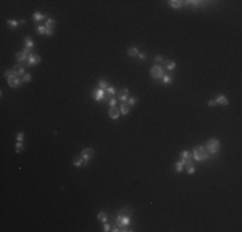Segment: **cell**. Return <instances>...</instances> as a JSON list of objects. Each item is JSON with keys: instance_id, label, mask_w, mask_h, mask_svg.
I'll list each match as a JSON object with an SVG mask.
<instances>
[{"instance_id": "35", "label": "cell", "mask_w": 242, "mask_h": 232, "mask_svg": "<svg viewBox=\"0 0 242 232\" xmlns=\"http://www.w3.org/2000/svg\"><path fill=\"white\" fill-rule=\"evenodd\" d=\"M45 34H46V35H49V36H50V35H53V30H52V28H46Z\"/></svg>"}, {"instance_id": "15", "label": "cell", "mask_w": 242, "mask_h": 232, "mask_svg": "<svg viewBox=\"0 0 242 232\" xmlns=\"http://www.w3.org/2000/svg\"><path fill=\"white\" fill-rule=\"evenodd\" d=\"M120 111H121V113H122V115H126V113L129 112V104L122 103V104H121V108H120Z\"/></svg>"}, {"instance_id": "27", "label": "cell", "mask_w": 242, "mask_h": 232, "mask_svg": "<svg viewBox=\"0 0 242 232\" xmlns=\"http://www.w3.org/2000/svg\"><path fill=\"white\" fill-rule=\"evenodd\" d=\"M8 25H9V26L15 27V26H18V22H15V21H13V20H8Z\"/></svg>"}, {"instance_id": "6", "label": "cell", "mask_w": 242, "mask_h": 232, "mask_svg": "<svg viewBox=\"0 0 242 232\" xmlns=\"http://www.w3.org/2000/svg\"><path fill=\"white\" fill-rule=\"evenodd\" d=\"M116 222H117V224H119V226L124 227V226H126V224L130 223V219H129V217H121V215H119Z\"/></svg>"}, {"instance_id": "8", "label": "cell", "mask_w": 242, "mask_h": 232, "mask_svg": "<svg viewBox=\"0 0 242 232\" xmlns=\"http://www.w3.org/2000/svg\"><path fill=\"white\" fill-rule=\"evenodd\" d=\"M180 157H182V161H183L184 164H187V163H189L191 161V159H192V154H189V152H187V151H183L180 154Z\"/></svg>"}, {"instance_id": "40", "label": "cell", "mask_w": 242, "mask_h": 232, "mask_svg": "<svg viewBox=\"0 0 242 232\" xmlns=\"http://www.w3.org/2000/svg\"><path fill=\"white\" fill-rule=\"evenodd\" d=\"M156 61H157V62H161V61H162V58H161L160 56H157V57H156Z\"/></svg>"}, {"instance_id": "30", "label": "cell", "mask_w": 242, "mask_h": 232, "mask_svg": "<svg viewBox=\"0 0 242 232\" xmlns=\"http://www.w3.org/2000/svg\"><path fill=\"white\" fill-rule=\"evenodd\" d=\"M37 31H39V32H41V34H45V31H46V27H43V26H39L36 28Z\"/></svg>"}, {"instance_id": "19", "label": "cell", "mask_w": 242, "mask_h": 232, "mask_svg": "<svg viewBox=\"0 0 242 232\" xmlns=\"http://www.w3.org/2000/svg\"><path fill=\"white\" fill-rule=\"evenodd\" d=\"M128 54L129 56H135V54H139V52H138L136 48H129L128 49Z\"/></svg>"}, {"instance_id": "7", "label": "cell", "mask_w": 242, "mask_h": 232, "mask_svg": "<svg viewBox=\"0 0 242 232\" xmlns=\"http://www.w3.org/2000/svg\"><path fill=\"white\" fill-rule=\"evenodd\" d=\"M108 115H110L111 119H117V117L120 116V110L119 108H116V107H111L110 111H108Z\"/></svg>"}, {"instance_id": "18", "label": "cell", "mask_w": 242, "mask_h": 232, "mask_svg": "<svg viewBox=\"0 0 242 232\" xmlns=\"http://www.w3.org/2000/svg\"><path fill=\"white\" fill-rule=\"evenodd\" d=\"M165 66H166V68H169V70H173L175 67V62L174 61H165Z\"/></svg>"}, {"instance_id": "22", "label": "cell", "mask_w": 242, "mask_h": 232, "mask_svg": "<svg viewBox=\"0 0 242 232\" xmlns=\"http://www.w3.org/2000/svg\"><path fill=\"white\" fill-rule=\"evenodd\" d=\"M98 219H99L101 222H106L107 221V214L106 213H99V214H98Z\"/></svg>"}, {"instance_id": "34", "label": "cell", "mask_w": 242, "mask_h": 232, "mask_svg": "<svg viewBox=\"0 0 242 232\" xmlns=\"http://www.w3.org/2000/svg\"><path fill=\"white\" fill-rule=\"evenodd\" d=\"M23 80H25V81H30V80H31V75H30V74H27V75H25V77H23Z\"/></svg>"}, {"instance_id": "2", "label": "cell", "mask_w": 242, "mask_h": 232, "mask_svg": "<svg viewBox=\"0 0 242 232\" xmlns=\"http://www.w3.org/2000/svg\"><path fill=\"white\" fill-rule=\"evenodd\" d=\"M207 151L211 152V154H215V152L219 151V148H220V143H219V141H216V139H210L207 142Z\"/></svg>"}, {"instance_id": "9", "label": "cell", "mask_w": 242, "mask_h": 232, "mask_svg": "<svg viewBox=\"0 0 242 232\" xmlns=\"http://www.w3.org/2000/svg\"><path fill=\"white\" fill-rule=\"evenodd\" d=\"M8 84L10 85V87H18V85L21 84V80L15 75H13L10 79H8Z\"/></svg>"}, {"instance_id": "28", "label": "cell", "mask_w": 242, "mask_h": 232, "mask_svg": "<svg viewBox=\"0 0 242 232\" xmlns=\"http://www.w3.org/2000/svg\"><path fill=\"white\" fill-rule=\"evenodd\" d=\"M22 150H23V146H22V143H17V144H15V151H17V152H21Z\"/></svg>"}, {"instance_id": "25", "label": "cell", "mask_w": 242, "mask_h": 232, "mask_svg": "<svg viewBox=\"0 0 242 232\" xmlns=\"http://www.w3.org/2000/svg\"><path fill=\"white\" fill-rule=\"evenodd\" d=\"M54 25H55L54 20H48V21H46V28H53Z\"/></svg>"}, {"instance_id": "12", "label": "cell", "mask_w": 242, "mask_h": 232, "mask_svg": "<svg viewBox=\"0 0 242 232\" xmlns=\"http://www.w3.org/2000/svg\"><path fill=\"white\" fill-rule=\"evenodd\" d=\"M128 96H129V90H128V89H122V90H120V93H119V98H120V99H122V101L128 99Z\"/></svg>"}, {"instance_id": "14", "label": "cell", "mask_w": 242, "mask_h": 232, "mask_svg": "<svg viewBox=\"0 0 242 232\" xmlns=\"http://www.w3.org/2000/svg\"><path fill=\"white\" fill-rule=\"evenodd\" d=\"M82 164H84L82 157H80V156H75L74 157V165H76V166H81Z\"/></svg>"}, {"instance_id": "37", "label": "cell", "mask_w": 242, "mask_h": 232, "mask_svg": "<svg viewBox=\"0 0 242 232\" xmlns=\"http://www.w3.org/2000/svg\"><path fill=\"white\" fill-rule=\"evenodd\" d=\"M215 103H216V101H212V99H211V101L209 102V106H210V107H214Z\"/></svg>"}, {"instance_id": "26", "label": "cell", "mask_w": 242, "mask_h": 232, "mask_svg": "<svg viewBox=\"0 0 242 232\" xmlns=\"http://www.w3.org/2000/svg\"><path fill=\"white\" fill-rule=\"evenodd\" d=\"M99 88L104 90V89H107V88H108V84H107L106 81H99Z\"/></svg>"}, {"instance_id": "1", "label": "cell", "mask_w": 242, "mask_h": 232, "mask_svg": "<svg viewBox=\"0 0 242 232\" xmlns=\"http://www.w3.org/2000/svg\"><path fill=\"white\" fill-rule=\"evenodd\" d=\"M193 155H195V159H196V160H198V161L207 159V152H206V150L203 147H201V146H197V147L195 148Z\"/></svg>"}, {"instance_id": "16", "label": "cell", "mask_w": 242, "mask_h": 232, "mask_svg": "<svg viewBox=\"0 0 242 232\" xmlns=\"http://www.w3.org/2000/svg\"><path fill=\"white\" fill-rule=\"evenodd\" d=\"M15 58L18 59V62H23L25 59H26V56H25V53H23V52H20V53H17Z\"/></svg>"}, {"instance_id": "33", "label": "cell", "mask_w": 242, "mask_h": 232, "mask_svg": "<svg viewBox=\"0 0 242 232\" xmlns=\"http://www.w3.org/2000/svg\"><path fill=\"white\" fill-rule=\"evenodd\" d=\"M135 102H136L135 98H130V99H129V106H133V104H134Z\"/></svg>"}, {"instance_id": "29", "label": "cell", "mask_w": 242, "mask_h": 232, "mask_svg": "<svg viewBox=\"0 0 242 232\" xmlns=\"http://www.w3.org/2000/svg\"><path fill=\"white\" fill-rule=\"evenodd\" d=\"M13 75H14V74H13V71H10V70H8V71L5 72V77H7V79H10Z\"/></svg>"}, {"instance_id": "41", "label": "cell", "mask_w": 242, "mask_h": 232, "mask_svg": "<svg viewBox=\"0 0 242 232\" xmlns=\"http://www.w3.org/2000/svg\"><path fill=\"white\" fill-rule=\"evenodd\" d=\"M104 231H110V226L108 224H104Z\"/></svg>"}, {"instance_id": "4", "label": "cell", "mask_w": 242, "mask_h": 232, "mask_svg": "<svg viewBox=\"0 0 242 232\" xmlns=\"http://www.w3.org/2000/svg\"><path fill=\"white\" fill-rule=\"evenodd\" d=\"M93 154H94L93 148H85V150L81 152V157L84 159L85 161H88L89 159H90L91 156H93Z\"/></svg>"}, {"instance_id": "17", "label": "cell", "mask_w": 242, "mask_h": 232, "mask_svg": "<svg viewBox=\"0 0 242 232\" xmlns=\"http://www.w3.org/2000/svg\"><path fill=\"white\" fill-rule=\"evenodd\" d=\"M169 4H170L171 7H174V8L182 7V1H178V0H171V1H169Z\"/></svg>"}, {"instance_id": "13", "label": "cell", "mask_w": 242, "mask_h": 232, "mask_svg": "<svg viewBox=\"0 0 242 232\" xmlns=\"http://www.w3.org/2000/svg\"><path fill=\"white\" fill-rule=\"evenodd\" d=\"M216 102L220 103V104H223V106H227V104H228V99H227V98H225L224 96H218V99H216Z\"/></svg>"}, {"instance_id": "20", "label": "cell", "mask_w": 242, "mask_h": 232, "mask_svg": "<svg viewBox=\"0 0 242 232\" xmlns=\"http://www.w3.org/2000/svg\"><path fill=\"white\" fill-rule=\"evenodd\" d=\"M187 171H188V173H193V171H195V165H193L192 163H187Z\"/></svg>"}, {"instance_id": "10", "label": "cell", "mask_w": 242, "mask_h": 232, "mask_svg": "<svg viewBox=\"0 0 242 232\" xmlns=\"http://www.w3.org/2000/svg\"><path fill=\"white\" fill-rule=\"evenodd\" d=\"M39 62H40V57L39 56H37V54H31L30 59H28L30 66H34V65H36V63H39Z\"/></svg>"}, {"instance_id": "21", "label": "cell", "mask_w": 242, "mask_h": 232, "mask_svg": "<svg viewBox=\"0 0 242 232\" xmlns=\"http://www.w3.org/2000/svg\"><path fill=\"white\" fill-rule=\"evenodd\" d=\"M25 41H26V46H27V48H32V46H34V43H32V40H31L30 37L26 36V37H25Z\"/></svg>"}, {"instance_id": "31", "label": "cell", "mask_w": 242, "mask_h": 232, "mask_svg": "<svg viewBox=\"0 0 242 232\" xmlns=\"http://www.w3.org/2000/svg\"><path fill=\"white\" fill-rule=\"evenodd\" d=\"M106 90H107L108 94H115V89H113V88H107Z\"/></svg>"}, {"instance_id": "32", "label": "cell", "mask_w": 242, "mask_h": 232, "mask_svg": "<svg viewBox=\"0 0 242 232\" xmlns=\"http://www.w3.org/2000/svg\"><path fill=\"white\" fill-rule=\"evenodd\" d=\"M162 77H164V81H165V82H170V81H171V79L167 75H164V76H162Z\"/></svg>"}, {"instance_id": "36", "label": "cell", "mask_w": 242, "mask_h": 232, "mask_svg": "<svg viewBox=\"0 0 242 232\" xmlns=\"http://www.w3.org/2000/svg\"><path fill=\"white\" fill-rule=\"evenodd\" d=\"M17 139L18 141H22V139H23V133H20V134L17 135Z\"/></svg>"}, {"instance_id": "39", "label": "cell", "mask_w": 242, "mask_h": 232, "mask_svg": "<svg viewBox=\"0 0 242 232\" xmlns=\"http://www.w3.org/2000/svg\"><path fill=\"white\" fill-rule=\"evenodd\" d=\"M138 56H139V57H141V58H142V59H144V58H146V54H144V53H139V54H138Z\"/></svg>"}, {"instance_id": "5", "label": "cell", "mask_w": 242, "mask_h": 232, "mask_svg": "<svg viewBox=\"0 0 242 232\" xmlns=\"http://www.w3.org/2000/svg\"><path fill=\"white\" fill-rule=\"evenodd\" d=\"M93 98H94L95 101L104 99V98H106V96H104L103 89H98V90H94V92H93Z\"/></svg>"}, {"instance_id": "23", "label": "cell", "mask_w": 242, "mask_h": 232, "mask_svg": "<svg viewBox=\"0 0 242 232\" xmlns=\"http://www.w3.org/2000/svg\"><path fill=\"white\" fill-rule=\"evenodd\" d=\"M44 18H45V17H44L43 14H40L39 12L34 14V20H35V21H40V20H44Z\"/></svg>"}, {"instance_id": "24", "label": "cell", "mask_w": 242, "mask_h": 232, "mask_svg": "<svg viewBox=\"0 0 242 232\" xmlns=\"http://www.w3.org/2000/svg\"><path fill=\"white\" fill-rule=\"evenodd\" d=\"M175 166H176V171H182V170H183V168H184V163H183V161H179V163H176Z\"/></svg>"}, {"instance_id": "38", "label": "cell", "mask_w": 242, "mask_h": 232, "mask_svg": "<svg viewBox=\"0 0 242 232\" xmlns=\"http://www.w3.org/2000/svg\"><path fill=\"white\" fill-rule=\"evenodd\" d=\"M110 104H111V106H115V104H116V101H115L113 98H111V99H110Z\"/></svg>"}, {"instance_id": "3", "label": "cell", "mask_w": 242, "mask_h": 232, "mask_svg": "<svg viewBox=\"0 0 242 232\" xmlns=\"http://www.w3.org/2000/svg\"><path fill=\"white\" fill-rule=\"evenodd\" d=\"M151 75H152V77H153V79H160L165 74H164V71H162V68L160 67V66H153L152 70H151Z\"/></svg>"}, {"instance_id": "11", "label": "cell", "mask_w": 242, "mask_h": 232, "mask_svg": "<svg viewBox=\"0 0 242 232\" xmlns=\"http://www.w3.org/2000/svg\"><path fill=\"white\" fill-rule=\"evenodd\" d=\"M12 71H13L14 75H22V74H23V67H22L21 65H15Z\"/></svg>"}]
</instances>
